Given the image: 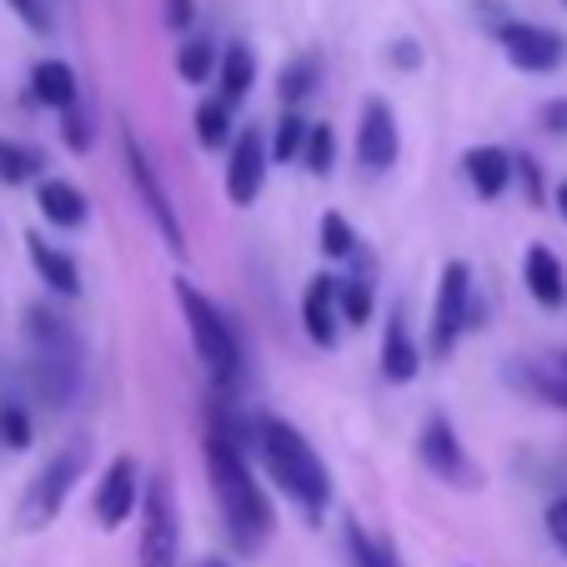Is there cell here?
I'll use <instances>...</instances> for the list:
<instances>
[{"label": "cell", "mask_w": 567, "mask_h": 567, "mask_svg": "<svg viewBox=\"0 0 567 567\" xmlns=\"http://www.w3.org/2000/svg\"><path fill=\"white\" fill-rule=\"evenodd\" d=\"M206 472H212L216 503H221V517H226V527H231V537L247 547V553L261 547L271 533V503L257 487V477H251L247 452L236 447L231 437H221L216 427L206 432Z\"/></svg>", "instance_id": "obj_1"}, {"label": "cell", "mask_w": 567, "mask_h": 567, "mask_svg": "<svg viewBox=\"0 0 567 567\" xmlns=\"http://www.w3.org/2000/svg\"><path fill=\"white\" fill-rule=\"evenodd\" d=\"M257 447H261V457H267L271 482H277L281 493H287L291 503L301 507V513H307V517L327 513V503H332V482H327V467H321V457L311 452V442L301 437L291 422L261 417L257 422Z\"/></svg>", "instance_id": "obj_2"}, {"label": "cell", "mask_w": 567, "mask_h": 567, "mask_svg": "<svg viewBox=\"0 0 567 567\" xmlns=\"http://www.w3.org/2000/svg\"><path fill=\"white\" fill-rule=\"evenodd\" d=\"M176 301H182L196 357L216 377V386H236V377H241V347H236V332H231V321L221 317V307L206 291H196L186 277H176Z\"/></svg>", "instance_id": "obj_3"}, {"label": "cell", "mask_w": 567, "mask_h": 567, "mask_svg": "<svg viewBox=\"0 0 567 567\" xmlns=\"http://www.w3.org/2000/svg\"><path fill=\"white\" fill-rule=\"evenodd\" d=\"M182 523H176V487L166 472L141 482V567H176Z\"/></svg>", "instance_id": "obj_4"}, {"label": "cell", "mask_w": 567, "mask_h": 567, "mask_svg": "<svg viewBox=\"0 0 567 567\" xmlns=\"http://www.w3.org/2000/svg\"><path fill=\"white\" fill-rule=\"evenodd\" d=\"M482 317V307L472 301V267L467 261H447L437 281V301H432V357L447 362L452 347H457L462 332H472Z\"/></svg>", "instance_id": "obj_5"}, {"label": "cell", "mask_w": 567, "mask_h": 567, "mask_svg": "<svg viewBox=\"0 0 567 567\" xmlns=\"http://www.w3.org/2000/svg\"><path fill=\"white\" fill-rule=\"evenodd\" d=\"M81 467H86V447H81V442H71L65 452H55V457L45 462L41 477H35L31 487H25V497H21V527H25V533L45 527L55 513H61V503L71 497Z\"/></svg>", "instance_id": "obj_6"}, {"label": "cell", "mask_w": 567, "mask_h": 567, "mask_svg": "<svg viewBox=\"0 0 567 567\" xmlns=\"http://www.w3.org/2000/svg\"><path fill=\"white\" fill-rule=\"evenodd\" d=\"M121 151H126V172H131V186H136L141 206H146L151 221L161 226V236H166V247H172L176 257H182V251H186V231H182V221H176V212H172V196L161 192L156 172H151V156L141 151L136 131H121Z\"/></svg>", "instance_id": "obj_7"}, {"label": "cell", "mask_w": 567, "mask_h": 567, "mask_svg": "<svg viewBox=\"0 0 567 567\" xmlns=\"http://www.w3.org/2000/svg\"><path fill=\"white\" fill-rule=\"evenodd\" d=\"M422 462H427V472L432 477H442V482H452V487H462V493H472L477 487V467H472V457L462 452V442H457V427H452L442 412H432L427 417V427H422Z\"/></svg>", "instance_id": "obj_8"}, {"label": "cell", "mask_w": 567, "mask_h": 567, "mask_svg": "<svg viewBox=\"0 0 567 567\" xmlns=\"http://www.w3.org/2000/svg\"><path fill=\"white\" fill-rule=\"evenodd\" d=\"M267 136H261L257 126H247L241 136L231 141V161H226V196H231L236 206H251L261 196V186H267Z\"/></svg>", "instance_id": "obj_9"}, {"label": "cell", "mask_w": 567, "mask_h": 567, "mask_svg": "<svg viewBox=\"0 0 567 567\" xmlns=\"http://www.w3.org/2000/svg\"><path fill=\"white\" fill-rule=\"evenodd\" d=\"M503 51L517 71H557L567 55V41L547 25H527V21H513L503 25Z\"/></svg>", "instance_id": "obj_10"}, {"label": "cell", "mask_w": 567, "mask_h": 567, "mask_svg": "<svg viewBox=\"0 0 567 567\" xmlns=\"http://www.w3.org/2000/svg\"><path fill=\"white\" fill-rule=\"evenodd\" d=\"M357 161L362 172H386L396 161V121H392V106L382 96H372L362 106V126H357Z\"/></svg>", "instance_id": "obj_11"}, {"label": "cell", "mask_w": 567, "mask_h": 567, "mask_svg": "<svg viewBox=\"0 0 567 567\" xmlns=\"http://www.w3.org/2000/svg\"><path fill=\"white\" fill-rule=\"evenodd\" d=\"M136 497H141V467H136V457H116L106 467V477H101V487H96V517H101V527H121L131 517V507H136Z\"/></svg>", "instance_id": "obj_12"}, {"label": "cell", "mask_w": 567, "mask_h": 567, "mask_svg": "<svg viewBox=\"0 0 567 567\" xmlns=\"http://www.w3.org/2000/svg\"><path fill=\"white\" fill-rule=\"evenodd\" d=\"M337 277H311L301 297V327L317 347H337Z\"/></svg>", "instance_id": "obj_13"}, {"label": "cell", "mask_w": 567, "mask_h": 567, "mask_svg": "<svg viewBox=\"0 0 567 567\" xmlns=\"http://www.w3.org/2000/svg\"><path fill=\"white\" fill-rule=\"evenodd\" d=\"M523 281H527V291H533L537 307L557 311V307L567 301V271H563V261H557L547 247H527V257H523Z\"/></svg>", "instance_id": "obj_14"}, {"label": "cell", "mask_w": 567, "mask_h": 567, "mask_svg": "<svg viewBox=\"0 0 567 567\" xmlns=\"http://www.w3.org/2000/svg\"><path fill=\"white\" fill-rule=\"evenodd\" d=\"M422 372L417 362V347L408 337V307H392L386 317V332H382V377L386 382H412Z\"/></svg>", "instance_id": "obj_15"}, {"label": "cell", "mask_w": 567, "mask_h": 567, "mask_svg": "<svg viewBox=\"0 0 567 567\" xmlns=\"http://www.w3.org/2000/svg\"><path fill=\"white\" fill-rule=\"evenodd\" d=\"M462 166H467V182L482 202H497L507 192V182H513V156L503 146H472L462 156Z\"/></svg>", "instance_id": "obj_16"}, {"label": "cell", "mask_w": 567, "mask_h": 567, "mask_svg": "<svg viewBox=\"0 0 567 567\" xmlns=\"http://www.w3.org/2000/svg\"><path fill=\"white\" fill-rule=\"evenodd\" d=\"M25 251H31V267H35V277L45 281V287L55 291V297H75L81 291V271H75V261L65 257V251H55V247H45V236H25Z\"/></svg>", "instance_id": "obj_17"}, {"label": "cell", "mask_w": 567, "mask_h": 567, "mask_svg": "<svg viewBox=\"0 0 567 567\" xmlns=\"http://www.w3.org/2000/svg\"><path fill=\"white\" fill-rule=\"evenodd\" d=\"M35 206H41V216L51 226H61V231H75V226L86 221V196H81V186H71V182H41Z\"/></svg>", "instance_id": "obj_18"}, {"label": "cell", "mask_w": 567, "mask_h": 567, "mask_svg": "<svg viewBox=\"0 0 567 567\" xmlns=\"http://www.w3.org/2000/svg\"><path fill=\"white\" fill-rule=\"evenodd\" d=\"M31 91L41 106L51 111H71L75 106V71L65 61H41L31 71Z\"/></svg>", "instance_id": "obj_19"}, {"label": "cell", "mask_w": 567, "mask_h": 567, "mask_svg": "<svg viewBox=\"0 0 567 567\" xmlns=\"http://www.w3.org/2000/svg\"><path fill=\"white\" fill-rule=\"evenodd\" d=\"M221 101L231 106V101H241L251 91V81H257V61H251V51L247 45H226V55H221Z\"/></svg>", "instance_id": "obj_20"}, {"label": "cell", "mask_w": 567, "mask_h": 567, "mask_svg": "<svg viewBox=\"0 0 567 567\" xmlns=\"http://www.w3.org/2000/svg\"><path fill=\"white\" fill-rule=\"evenodd\" d=\"M317 75H321V61L317 55H297L291 65H281V81H277V96H281V106H301V101L317 91Z\"/></svg>", "instance_id": "obj_21"}, {"label": "cell", "mask_w": 567, "mask_h": 567, "mask_svg": "<svg viewBox=\"0 0 567 567\" xmlns=\"http://www.w3.org/2000/svg\"><path fill=\"white\" fill-rule=\"evenodd\" d=\"M372 277H352V281H337V317L347 327H367L372 321Z\"/></svg>", "instance_id": "obj_22"}, {"label": "cell", "mask_w": 567, "mask_h": 567, "mask_svg": "<svg viewBox=\"0 0 567 567\" xmlns=\"http://www.w3.org/2000/svg\"><path fill=\"white\" fill-rule=\"evenodd\" d=\"M176 71H182L186 86H206V75L216 71V45L206 35H192V41L176 51Z\"/></svg>", "instance_id": "obj_23"}, {"label": "cell", "mask_w": 567, "mask_h": 567, "mask_svg": "<svg viewBox=\"0 0 567 567\" xmlns=\"http://www.w3.org/2000/svg\"><path fill=\"white\" fill-rule=\"evenodd\" d=\"M196 141H202L206 151H216V146H226V141H231V106H226L221 96L196 106Z\"/></svg>", "instance_id": "obj_24"}, {"label": "cell", "mask_w": 567, "mask_h": 567, "mask_svg": "<svg viewBox=\"0 0 567 567\" xmlns=\"http://www.w3.org/2000/svg\"><path fill=\"white\" fill-rule=\"evenodd\" d=\"M307 131H311V121L307 116H297V111H287V116L277 121V136H271V146H267V156L271 161H301V146H307Z\"/></svg>", "instance_id": "obj_25"}, {"label": "cell", "mask_w": 567, "mask_h": 567, "mask_svg": "<svg viewBox=\"0 0 567 567\" xmlns=\"http://www.w3.org/2000/svg\"><path fill=\"white\" fill-rule=\"evenodd\" d=\"M35 172H41V156H35L31 146H21V141H6V136H0V182H6V186H21V182H31Z\"/></svg>", "instance_id": "obj_26"}, {"label": "cell", "mask_w": 567, "mask_h": 567, "mask_svg": "<svg viewBox=\"0 0 567 567\" xmlns=\"http://www.w3.org/2000/svg\"><path fill=\"white\" fill-rule=\"evenodd\" d=\"M321 251H327L332 261H347L357 251V231H352V221H347L342 212L321 216Z\"/></svg>", "instance_id": "obj_27"}, {"label": "cell", "mask_w": 567, "mask_h": 567, "mask_svg": "<svg viewBox=\"0 0 567 567\" xmlns=\"http://www.w3.org/2000/svg\"><path fill=\"white\" fill-rule=\"evenodd\" d=\"M347 557H352V567H396V557L377 537H367L362 523H347Z\"/></svg>", "instance_id": "obj_28"}, {"label": "cell", "mask_w": 567, "mask_h": 567, "mask_svg": "<svg viewBox=\"0 0 567 567\" xmlns=\"http://www.w3.org/2000/svg\"><path fill=\"white\" fill-rule=\"evenodd\" d=\"M337 161V136L332 126H311L307 131V146H301V166H307L311 176H327Z\"/></svg>", "instance_id": "obj_29"}, {"label": "cell", "mask_w": 567, "mask_h": 567, "mask_svg": "<svg viewBox=\"0 0 567 567\" xmlns=\"http://www.w3.org/2000/svg\"><path fill=\"white\" fill-rule=\"evenodd\" d=\"M0 442L6 447H16V452H25L31 447V417H25V408H0Z\"/></svg>", "instance_id": "obj_30"}, {"label": "cell", "mask_w": 567, "mask_h": 567, "mask_svg": "<svg viewBox=\"0 0 567 567\" xmlns=\"http://www.w3.org/2000/svg\"><path fill=\"white\" fill-rule=\"evenodd\" d=\"M61 136H65V146L81 156V151L91 146V121L81 116V106H71V111H61Z\"/></svg>", "instance_id": "obj_31"}, {"label": "cell", "mask_w": 567, "mask_h": 567, "mask_svg": "<svg viewBox=\"0 0 567 567\" xmlns=\"http://www.w3.org/2000/svg\"><path fill=\"white\" fill-rule=\"evenodd\" d=\"M513 176L523 182L527 206H543V172H537V161L533 156H513Z\"/></svg>", "instance_id": "obj_32"}, {"label": "cell", "mask_w": 567, "mask_h": 567, "mask_svg": "<svg viewBox=\"0 0 567 567\" xmlns=\"http://www.w3.org/2000/svg\"><path fill=\"white\" fill-rule=\"evenodd\" d=\"M11 11L16 16H21V21L25 25H31V31H51V11H45V6H41V0H11Z\"/></svg>", "instance_id": "obj_33"}, {"label": "cell", "mask_w": 567, "mask_h": 567, "mask_svg": "<svg viewBox=\"0 0 567 567\" xmlns=\"http://www.w3.org/2000/svg\"><path fill=\"white\" fill-rule=\"evenodd\" d=\"M547 537L557 543V553H567V497H557V503L547 507Z\"/></svg>", "instance_id": "obj_34"}, {"label": "cell", "mask_w": 567, "mask_h": 567, "mask_svg": "<svg viewBox=\"0 0 567 567\" xmlns=\"http://www.w3.org/2000/svg\"><path fill=\"white\" fill-rule=\"evenodd\" d=\"M543 126L553 131V136H567V96L547 101V106H543Z\"/></svg>", "instance_id": "obj_35"}, {"label": "cell", "mask_w": 567, "mask_h": 567, "mask_svg": "<svg viewBox=\"0 0 567 567\" xmlns=\"http://www.w3.org/2000/svg\"><path fill=\"white\" fill-rule=\"evenodd\" d=\"M192 16H196L192 0H166V25H172V31H186V25H192Z\"/></svg>", "instance_id": "obj_36"}, {"label": "cell", "mask_w": 567, "mask_h": 567, "mask_svg": "<svg viewBox=\"0 0 567 567\" xmlns=\"http://www.w3.org/2000/svg\"><path fill=\"white\" fill-rule=\"evenodd\" d=\"M392 61H396V65H417V61H422V51H417L412 41H402V45H392Z\"/></svg>", "instance_id": "obj_37"}, {"label": "cell", "mask_w": 567, "mask_h": 567, "mask_svg": "<svg viewBox=\"0 0 567 567\" xmlns=\"http://www.w3.org/2000/svg\"><path fill=\"white\" fill-rule=\"evenodd\" d=\"M557 216H563V221H567V182L557 186Z\"/></svg>", "instance_id": "obj_38"}, {"label": "cell", "mask_w": 567, "mask_h": 567, "mask_svg": "<svg viewBox=\"0 0 567 567\" xmlns=\"http://www.w3.org/2000/svg\"><path fill=\"white\" fill-rule=\"evenodd\" d=\"M196 567H231V563H221V557H206V563H196Z\"/></svg>", "instance_id": "obj_39"}]
</instances>
